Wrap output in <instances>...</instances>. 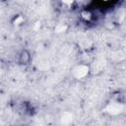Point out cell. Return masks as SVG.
I'll list each match as a JSON object with an SVG mask.
<instances>
[{"label":"cell","mask_w":126,"mask_h":126,"mask_svg":"<svg viewBox=\"0 0 126 126\" xmlns=\"http://www.w3.org/2000/svg\"><path fill=\"white\" fill-rule=\"evenodd\" d=\"M72 119H73V116L70 112H64L63 115L61 116V123L62 124H70L72 122Z\"/></svg>","instance_id":"obj_3"},{"label":"cell","mask_w":126,"mask_h":126,"mask_svg":"<svg viewBox=\"0 0 126 126\" xmlns=\"http://www.w3.org/2000/svg\"><path fill=\"white\" fill-rule=\"evenodd\" d=\"M103 1H108V0H103Z\"/></svg>","instance_id":"obj_7"},{"label":"cell","mask_w":126,"mask_h":126,"mask_svg":"<svg viewBox=\"0 0 126 126\" xmlns=\"http://www.w3.org/2000/svg\"><path fill=\"white\" fill-rule=\"evenodd\" d=\"M124 109V105L118 102H112L110 104H108L105 107V111L111 115H117L119 113H121Z\"/></svg>","instance_id":"obj_1"},{"label":"cell","mask_w":126,"mask_h":126,"mask_svg":"<svg viewBox=\"0 0 126 126\" xmlns=\"http://www.w3.org/2000/svg\"><path fill=\"white\" fill-rule=\"evenodd\" d=\"M62 1H63V3H65V4L70 5V4H72V3H73V1H74V0H62Z\"/></svg>","instance_id":"obj_6"},{"label":"cell","mask_w":126,"mask_h":126,"mask_svg":"<svg viewBox=\"0 0 126 126\" xmlns=\"http://www.w3.org/2000/svg\"><path fill=\"white\" fill-rule=\"evenodd\" d=\"M73 75L75 78L77 79H82L84 78L85 76L88 75L89 73V67L86 66V65H78L76 67L73 68V71H72Z\"/></svg>","instance_id":"obj_2"},{"label":"cell","mask_w":126,"mask_h":126,"mask_svg":"<svg viewBox=\"0 0 126 126\" xmlns=\"http://www.w3.org/2000/svg\"><path fill=\"white\" fill-rule=\"evenodd\" d=\"M23 21H24L23 17L19 16V17H17V18L15 19V21H14V24H15V25H20L21 23H23Z\"/></svg>","instance_id":"obj_5"},{"label":"cell","mask_w":126,"mask_h":126,"mask_svg":"<svg viewBox=\"0 0 126 126\" xmlns=\"http://www.w3.org/2000/svg\"><path fill=\"white\" fill-rule=\"evenodd\" d=\"M66 26H63V25H60V26H58L56 29H55V31L57 32H65L66 31Z\"/></svg>","instance_id":"obj_4"}]
</instances>
